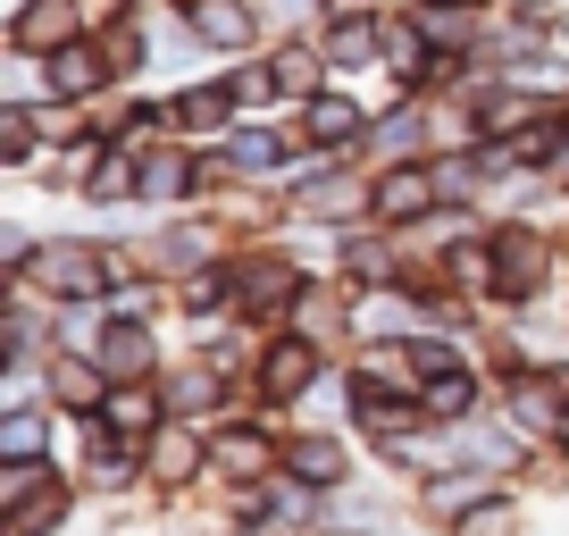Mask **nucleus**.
<instances>
[{"instance_id":"f257e3e1","label":"nucleus","mask_w":569,"mask_h":536,"mask_svg":"<svg viewBox=\"0 0 569 536\" xmlns=\"http://www.w3.org/2000/svg\"><path fill=\"white\" fill-rule=\"evenodd\" d=\"M34 277H42L51 294H92V286H101V277H92V251H76V244L42 251V260H34Z\"/></svg>"},{"instance_id":"f03ea898","label":"nucleus","mask_w":569,"mask_h":536,"mask_svg":"<svg viewBox=\"0 0 569 536\" xmlns=\"http://www.w3.org/2000/svg\"><path fill=\"white\" fill-rule=\"evenodd\" d=\"M495 260H502V286H511V294H528L536 277H545V260L528 251V235H502V251H495Z\"/></svg>"},{"instance_id":"7ed1b4c3","label":"nucleus","mask_w":569,"mask_h":536,"mask_svg":"<svg viewBox=\"0 0 569 536\" xmlns=\"http://www.w3.org/2000/svg\"><path fill=\"white\" fill-rule=\"evenodd\" d=\"M193 26H201L210 42H243V34H251V18L234 9V0H201V9H193Z\"/></svg>"},{"instance_id":"20e7f679","label":"nucleus","mask_w":569,"mask_h":536,"mask_svg":"<svg viewBox=\"0 0 569 536\" xmlns=\"http://www.w3.org/2000/svg\"><path fill=\"white\" fill-rule=\"evenodd\" d=\"M377 210L386 218H419L427 210V177H386L377 185Z\"/></svg>"},{"instance_id":"39448f33","label":"nucleus","mask_w":569,"mask_h":536,"mask_svg":"<svg viewBox=\"0 0 569 536\" xmlns=\"http://www.w3.org/2000/svg\"><path fill=\"white\" fill-rule=\"evenodd\" d=\"M293 469H302V486H327V478H343V453L336 445H302V453H293Z\"/></svg>"},{"instance_id":"423d86ee","label":"nucleus","mask_w":569,"mask_h":536,"mask_svg":"<svg viewBox=\"0 0 569 536\" xmlns=\"http://www.w3.org/2000/svg\"><path fill=\"white\" fill-rule=\"evenodd\" d=\"M561 419V394L552 386H519V428H552Z\"/></svg>"},{"instance_id":"0eeeda50","label":"nucleus","mask_w":569,"mask_h":536,"mask_svg":"<svg viewBox=\"0 0 569 536\" xmlns=\"http://www.w3.org/2000/svg\"><path fill=\"white\" fill-rule=\"evenodd\" d=\"M92 76H101V68H92V51H59V59H51V85H59V92H84Z\"/></svg>"},{"instance_id":"6e6552de","label":"nucleus","mask_w":569,"mask_h":536,"mask_svg":"<svg viewBox=\"0 0 569 536\" xmlns=\"http://www.w3.org/2000/svg\"><path fill=\"white\" fill-rule=\"evenodd\" d=\"M101 360H109V369H142V360H151V344H142V327H118Z\"/></svg>"},{"instance_id":"1a4fd4ad","label":"nucleus","mask_w":569,"mask_h":536,"mask_svg":"<svg viewBox=\"0 0 569 536\" xmlns=\"http://www.w3.org/2000/svg\"><path fill=\"white\" fill-rule=\"evenodd\" d=\"M302 377H310V353H277V369H268V386H277V394H293V386H302Z\"/></svg>"},{"instance_id":"9d476101","label":"nucleus","mask_w":569,"mask_h":536,"mask_svg":"<svg viewBox=\"0 0 569 536\" xmlns=\"http://www.w3.org/2000/svg\"><path fill=\"white\" fill-rule=\"evenodd\" d=\"M109 428H151V403H142V394H118V403H109Z\"/></svg>"},{"instance_id":"9b49d317","label":"nucleus","mask_w":569,"mask_h":536,"mask_svg":"<svg viewBox=\"0 0 569 536\" xmlns=\"http://www.w3.org/2000/svg\"><path fill=\"white\" fill-rule=\"evenodd\" d=\"M9 453H18V461H26V453H42V419H9Z\"/></svg>"},{"instance_id":"f8f14e48","label":"nucleus","mask_w":569,"mask_h":536,"mask_svg":"<svg viewBox=\"0 0 569 536\" xmlns=\"http://www.w3.org/2000/svg\"><path fill=\"white\" fill-rule=\"evenodd\" d=\"M310 126H319V135H343V126H352V109H343V101H319V109H310Z\"/></svg>"}]
</instances>
